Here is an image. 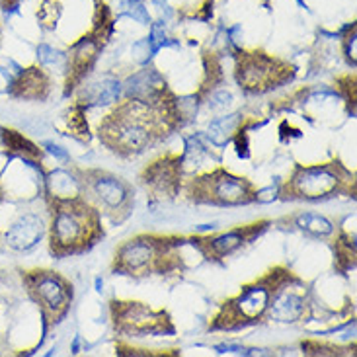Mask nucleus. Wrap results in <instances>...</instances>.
Listing matches in <instances>:
<instances>
[{
	"mask_svg": "<svg viewBox=\"0 0 357 357\" xmlns=\"http://www.w3.org/2000/svg\"><path fill=\"white\" fill-rule=\"evenodd\" d=\"M14 92L22 98H43L47 94V80L39 70L29 68L28 73L20 77Z\"/></svg>",
	"mask_w": 357,
	"mask_h": 357,
	"instance_id": "4468645a",
	"label": "nucleus"
},
{
	"mask_svg": "<svg viewBox=\"0 0 357 357\" xmlns=\"http://www.w3.org/2000/svg\"><path fill=\"white\" fill-rule=\"evenodd\" d=\"M305 309V301L301 295L293 291H283L278 295V299L271 305V319L280 320V322H293L303 314Z\"/></svg>",
	"mask_w": 357,
	"mask_h": 357,
	"instance_id": "f8f14e48",
	"label": "nucleus"
},
{
	"mask_svg": "<svg viewBox=\"0 0 357 357\" xmlns=\"http://www.w3.org/2000/svg\"><path fill=\"white\" fill-rule=\"evenodd\" d=\"M100 135L107 145L123 153H139L153 143L160 131L156 129V119L143 100H133L121 106L114 116H109Z\"/></svg>",
	"mask_w": 357,
	"mask_h": 357,
	"instance_id": "f257e3e1",
	"label": "nucleus"
},
{
	"mask_svg": "<svg viewBox=\"0 0 357 357\" xmlns=\"http://www.w3.org/2000/svg\"><path fill=\"white\" fill-rule=\"evenodd\" d=\"M129 94H133L137 100H149V98H158L165 90V80L156 75L155 70H143L133 78H129Z\"/></svg>",
	"mask_w": 357,
	"mask_h": 357,
	"instance_id": "9b49d317",
	"label": "nucleus"
},
{
	"mask_svg": "<svg viewBox=\"0 0 357 357\" xmlns=\"http://www.w3.org/2000/svg\"><path fill=\"white\" fill-rule=\"evenodd\" d=\"M199 192L209 195L205 202L221 203V205H241L254 199L252 195V185L244 178H234L225 172L203 178Z\"/></svg>",
	"mask_w": 357,
	"mask_h": 357,
	"instance_id": "20e7f679",
	"label": "nucleus"
},
{
	"mask_svg": "<svg viewBox=\"0 0 357 357\" xmlns=\"http://www.w3.org/2000/svg\"><path fill=\"white\" fill-rule=\"evenodd\" d=\"M2 2H4V4H10V0H2Z\"/></svg>",
	"mask_w": 357,
	"mask_h": 357,
	"instance_id": "5701e85b",
	"label": "nucleus"
},
{
	"mask_svg": "<svg viewBox=\"0 0 357 357\" xmlns=\"http://www.w3.org/2000/svg\"><path fill=\"white\" fill-rule=\"evenodd\" d=\"M119 96V82L112 78H104L96 84H92L88 92V100H92L94 104H112Z\"/></svg>",
	"mask_w": 357,
	"mask_h": 357,
	"instance_id": "dca6fc26",
	"label": "nucleus"
},
{
	"mask_svg": "<svg viewBox=\"0 0 357 357\" xmlns=\"http://www.w3.org/2000/svg\"><path fill=\"white\" fill-rule=\"evenodd\" d=\"M297 227H301L303 231H307L309 234H314V236H328L332 232V222L322 217V215H317V213H305L297 219Z\"/></svg>",
	"mask_w": 357,
	"mask_h": 357,
	"instance_id": "f3484780",
	"label": "nucleus"
},
{
	"mask_svg": "<svg viewBox=\"0 0 357 357\" xmlns=\"http://www.w3.org/2000/svg\"><path fill=\"white\" fill-rule=\"evenodd\" d=\"M41 236V221L36 217H24L8 232V241L14 248H29Z\"/></svg>",
	"mask_w": 357,
	"mask_h": 357,
	"instance_id": "ddd939ff",
	"label": "nucleus"
},
{
	"mask_svg": "<svg viewBox=\"0 0 357 357\" xmlns=\"http://www.w3.org/2000/svg\"><path fill=\"white\" fill-rule=\"evenodd\" d=\"M51 185H53V193L59 199L77 195V180L73 176H68L67 172H55L51 176Z\"/></svg>",
	"mask_w": 357,
	"mask_h": 357,
	"instance_id": "aec40b11",
	"label": "nucleus"
},
{
	"mask_svg": "<svg viewBox=\"0 0 357 357\" xmlns=\"http://www.w3.org/2000/svg\"><path fill=\"white\" fill-rule=\"evenodd\" d=\"M116 324L126 326L129 332H160L165 312L153 314L139 303H116Z\"/></svg>",
	"mask_w": 357,
	"mask_h": 357,
	"instance_id": "6e6552de",
	"label": "nucleus"
},
{
	"mask_svg": "<svg viewBox=\"0 0 357 357\" xmlns=\"http://www.w3.org/2000/svg\"><path fill=\"white\" fill-rule=\"evenodd\" d=\"M90 188H92V193L96 195L98 202L112 211L123 209L127 205V199H129L127 188L114 176L96 174L90 180Z\"/></svg>",
	"mask_w": 357,
	"mask_h": 357,
	"instance_id": "9d476101",
	"label": "nucleus"
},
{
	"mask_svg": "<svg viewBox=\"0 0 357 357\" xmlns=\"http://www.w3.org/2000/svg\"><path fill=\"white\" fill-rule=\"evenodd\" d=\"M26 281L36 301L57 322L59 317L67 310L68 301H70V289H68L67 281L61 280L51 271H33L26 278Z\"/></svg>",
	"mask_w": 357,
	"mask_h": 357,
	"instance_id": "7ed1b4c3",
	"label": "nucleus"
},
{
	"mask_svg": "<svg viewBox=\"0 0 357 357\" xmlns=\"http://www.w3.org/2000/svg\"><path fill=\"white\" fill-rule=\"evenodd\" d=\"M49 149H51V153H53V155H57L59 158H67V153H63V151H61V149H59V146L49 145Z\"/></svg>",
	"mask_w": 357,
	"mask_h": 357,
	"instance_id": "4be33fe9",
	"label": "nucleus"
},
{
	"mask_svg": "<svg viewBox=\"0 0 357 357\" xmlns=\"http://www.w3.org/2000/svg\"><path fill=\"white\" fill-rule=\"evenodd\" d=\"M96 227L92 209H88L86 205L77 202L75 197H63L59 199L57 211L53 215L51 248L57 254H68L84 248L86 241H92Z\"/></svg>",
	"mask_w": 357,
	"mask_h": 357,
	"instance_id": "f03ea898",
	"label": "nucleus"
},
{
	"mask_svg": "<svg viewBox=\"0 0 357 357\" xmlns=\"http://www.w3.org/2000/svg\"><path fill=\"white\" fill-rule=\"evenodd\" d=\"M293 193L305 199H319L328 197L330 193L338 190L340 178L334 168L330 166H312V168H299L293 176Z\"/></svg>",
	"mask_w": 357,
	"mask_h": 357,
	"instance_id": "39448f33",
	"label": "nucleus"
},
{
	"mask_svg": "<svg viewBox=\"0 0 357 357\" xmlns=\"http://www.w3.org/2000/svg\"><path fill=\"white\" fill-rule=\"evenodd\" d=\"M278 63L270 57H264L261 53H254L252 57H246L238 67V80L244 88L252 92L268 90L273 84L285 80L283 70H278Z\"/></svg>",
	"mask_w": 357,
	"mask_h": 357,
	"instance_id": "423d86ee",
	"label": "nucleus"
},
{
	"mask_svg": "<svg viewBox=\"0 0 357 357\" xmlns=\"http://www.w3.org/2000/svg\"><path fill=\"white\" fill-rule=\"evenodd\" d=\"M270 303V287L268 285H256V287H248L242 293L236 301H232L229 307V317L225 320H219L221 326L229 328L232 320H238L234 326L238 324H246V322H254L264 314V310L268 309Z\"/></svg>",
	"mask_w": 357,
	"mask_h": 357,
	"instance_id": "0eeeda50",
	"label": "nucleus"
},
{
	"mask_svg": "<svg viewBox=\"0 0 357 357\" xmlns=\"http://www.w3.org/2000/svg\"><path fill=\"white\" fill-rule=\"evenodd\" d=\"M231 102H232L231 94H227V92H219V94H215V96H213L211 107H225V106H229Z\"/></svg>",
	"mask_w": 357,
	"mask_h": 357,
	"instance_id": "412c9836",
	"label": "nucleus"
},
{
	"mask_svg": "<svg viewBox=\"0 0 357 357\" xmlns=\"http://www.w3.org/2000/svg\"><path fill=\"white\" fill-rule=\"evenodd\" d=\"M242 116L241 114H234V116L221 117L217 121H213L211 127H209V139H211L215 145H227L229 139L232 137V133L236 131V127L241 126Z\"/></svg>",
	"mask_w": 357,
	"mask_h": 357,
	"instance_id": "2eb2a0df",
	"label": "nucleus"
},
{
	"mask_svg": "<svg viewBox=\"0 0 357 357\" xmlns=\"http://www.w3.org/2000/svg\"><path fill=\"white\" fill-rule=\"evenodd\" d=\"M2 139H4V145L8 146L10 151H14V153H20V155L26 156H39L38 146L31 145L28 139H24L20 133L12 131V129H2Z\"/></svg>",
	"mask_w": 357,
	"mask_h": 357,
	"instance_id": "a211bd4d",
	"label": "nucleus"
},
{
	"mask_svg": "<svg viewBox=\"0 0 357 357\" xmlns=\"http://www.w3.org/2000/svg\"><path fill=\"white\" fill-rule=\"evenodd\" d=\"M158 258V250L153 241L139 238L126 244L117 254V268L123 271H139Z\"/></svg>",
	"mask_w": 357,
	"mask_h": 357,
	"instance_id": "1a4fd4ad",
	"label": "nucleus"
},
{
	"mask_svg": "<svg viewBox=\"0 0 357 357\" xmlns=\"http://www.w3.org/2000/svg\"><path fill=\"white\" fill-rule=\"evenodd\" d=\"M209 242V248L213 250V254H217V256H225V254H229L234 248H238L242 242H244V236H242L241 232L234 231V232H227V234H222V236H217V238H213Z\"/></svg>",
	"mask_w": 357,
	"mask_h": 357,
	"instance_id": "6ab92c4d",
	"label": "nucleus"
}]
</instances>
